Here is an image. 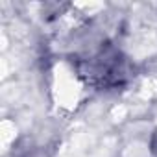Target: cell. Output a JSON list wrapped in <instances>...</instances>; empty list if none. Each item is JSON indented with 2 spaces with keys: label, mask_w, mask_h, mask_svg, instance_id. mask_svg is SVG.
Segmentation results:
<instances>
[{
  "label": "cell",
  "mask_w": 157,
  "mask_h": 157,
  "mask_svg": "<svg viewBox=\"0 0 157 157\" xmlns=\"http://www.w3.org/2000/svg\"><path fill=\"white\" fill-rule=\"evenodd\" d=\"M83 74H87L93 83L105 89L120 85L128 78L124 57L111 46H102L93 56H89L83 61Z\"/></svg>",
  "instance_id": "obj_1"
}]
</instances>
